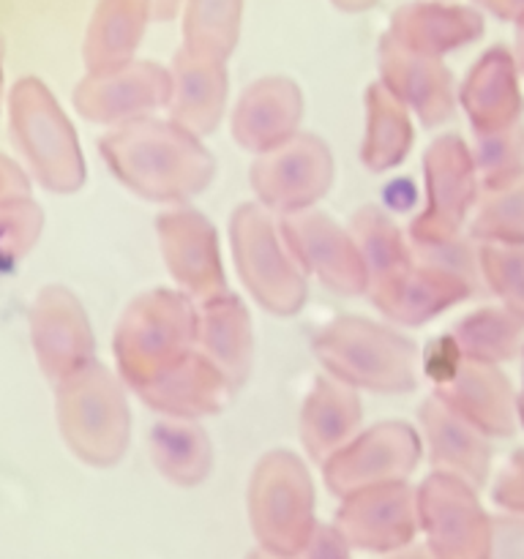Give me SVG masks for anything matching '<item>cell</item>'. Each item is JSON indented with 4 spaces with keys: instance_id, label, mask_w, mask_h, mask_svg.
Here are the masks:
<instances>
[{
    "instance_id": "484cf974",
    "label": "cell",
    "mask_w": 524,
    "mask_h": 559,
    "mask_svg": "<svg viewBox=\"0 0 524 559\" xmlns=\"http://www.w3.org/2000/svg\"><path fill=\"white\" fill-rule=\"evenodd\" d=\"M484 33V16L464 5L407 3L391 16L385 36L409 52L442 58L445 52L475 41Z\"/></svg>"
},
{
    "instance_id": "ffe728a7",
    "label": "cell",
    "mask_w": 524,
    "mask_h": 559,
    "mask_svg": "<svg viewBox=\"0 0 524 559\" xmlns=\"http://www.w3.org/2000/svg\"><path fill=\"white\" fill-rule=\"evenodd\" d=\"M136 396L153 409L172 420H200L207 415H218L233 402L235 388L227 377L207 364L200 353H191L162 377L147 385L136 388Z\"/></svg>"
},
{
    "instance_id": "d4e9b609",
    "label": "cell",
    "mask_w": 524,
    "mask_h": 559,
    "mask_svg": "<svg viewBox=\"0 0 524 559\" xmlns=\"http://www.w3.org/2000/svg\"><path fill=\"white\" fill-rule=\"evenodd\" d=\"M420 429L429 442L434 473L453 475L464 484L484 486L491 464V448L478 429L458 418L440 399L429 396L420 404Z\"/></svg>"
},
{
    "instance_id": "4dcf8cb0",
    "label": "cell",
    "mask_w": 524,
    "mask_h": 559,
    "mask_svg": "<svg viewBox=\"0 0 524 559\" xmlns=\"http://www.w3.org/2000/svg\"><path fill=\"white\" fill-rule=\"evenodd\" d=\"M349 235H353L366 267V295L377 293L413 267V246L404 243L396 224L380 207L366 205L355 211L353 222H349Z\"/></svg>"
},
{
    "instance_id": "e0dca14e",
    "label": "cell",
    "mask_w": 524,
    "mask_h": 559,
    "mask_svg": "<svg viewBox=\"0 0 524 559\" xmlns=\"http://www.w3.org/2000/svg\"><path fill=\"white\" fill-rule=\"evenodd\" d=\"M31 333L38 366L58 385L93 364L91 322L69 289L47 287L38 293Z\"/></svg>"
},
{
    "instance_id": "d6986e66",
    "label": "cell",
    "mask_w": 524,
    "mask_h": 559,
    "mask_svg": "<svg viewBox=\"0 0 524 559\" xmlns=\"http://www.w3.org/2000/svg\"><path fill=\"white\" fill-rule=\"evenodd\" d=\"M303 93L287 76H265L240 93L233 109V140L251 153H267L298 134Z\"/></svg>"
},
{
    "instance_id": "d590c367",
    "label": "cell",
    "mask_w": 524,
    "mask_h": 559,
    "mask_svg": "<svg viewBox=\"0 0 524 559\" xmlns=\"http://www.w3.org/2000/svg\"><path fill=\"white\" fill-rule=\"evenodd\" d=\"M478 267L502 309L524 320V243H480Z\"/></svg>"
},
{
    "instance_id": "277c9868",
    "label": "cell",
    "mask_w": 524,
    "mask_h": 559,
    "mask_svg": "<svg viewBox=\"0 0 524 559\" xmlns=\"http://www.w3.org/2000/svg\"><path fill=\"white\" fill-rule=\"evenodd\" d=\"M249 522L262 551L295 559L317 527L314 486L306 464L289 451H271L257 462L249 484Z\"/></svg>"
},
{
    "instance_id": "74e56055",
    "label": "cell",
    "mask_w": 524,
    "mask_h": 559,
    "mask_svg": "<svg viewBox=\"0 0 524 559\" xmlns=\"http://www.w3.org/2000/svg\"><path fill=\"white\" fill-rule=\"evenodd\" d=\"M491 497L508 513H524V448L508 459L495 489H491Z\"/></svg>"
},
{
    "instance_id": "30bf717a",
    "label": "cell",
    "mask_w": 524,
    "mask_h": 559,
    "mask_svg": "<svg viewBox=\"0 0 524 559\" xmlns=\"http://www.w3.org/2000/svg\"><path fill=\"white\" fill-rule=\"evenodd\" d=\"M333 183L331 147L314 134H295L251 164V189L271 213L309 211Z\"/></svg>"
},
{
    "instance_id": "4fadbf2b",
    "label": "cell",
    "mask_w": 524,
    "mask_h": 559,
    "mask_svg": "<svg viewBox=\"0 0 524 559\" xmlns=\"http://www.w3.org/2000/svg\"><path fill=\"white\" fill-rule=\"evenodd\" d=\"M278 233L306 273H314L338 295H366V267L349 229H342L322 211L278 216Z\"/></svg>"
},
{
    "instance_id": "ee69618b",
    "label": "cell",
    "mask_w": 524,
    "mask_h": 559,
    "mask_svg": "<svg viewBox=\"0 0 524 559\" xmlns=\"http://www.w3.org/2000/svg\"><path fill=\"white\" fill-rule=\"evenodd\" d=\"M388 559H437V557L431 555L429 546H407V549L396 551V555Z\"/></svg>"
},
{
    "instance_id": "cb8c5ba5",
    "label": "cell",
    "mask_w": 524,
    "mask_h": 559,
    "mask_svg": "<svg viewBox=\"0 0 524 559\" xmlns=\"http://www.w3.org/2000/svg\"><path fill=\"white\" fill-rule=\"evenodd\" d=\"M196 353L216 366L233 388H240L254 360V336L246 306L233 293L196 304Z\"/></svg>"
},
{
    "instance_id": "44dd1931",
    "label": "cell",
    "mask_w": 524,
    "mask_h": 559,
    "mask_svg": "<svg viewBox=\"0 0 524 559\" xmlns=\"http://www.w3.org/2000/svg\"><path fill=\"white\" fill-rule=\"evenodd\" d=\"M172 96H169V118L194 136H207L222 123L227 107V69L224 60L194 55L180 47L172 58Z\"/></svg>"
},
{
    "instance_id": "d6a6232c",
    "label": "cell",
    "mask_w": 524,
    "mask_h": 559,
    "mask_svg": "<svg viewBox=\"0 0 524 559\" xmlns=\"http://www.w3.org/2000/svg\"><path fill=\"white\" fill-rule=\"evenodd\" d=\"M243 0H186L183 47L194 55L227 60L240 36Z\"/></svg>"
},
{
    "instance_id": "ac0fdd59",
    "label": "cell",
    "mask_w": 524,
    "mask_h": 559,
    "mask_svg": "<svg viewBox=\"0 0 524 559\" xmlns=\"http://www.w3.org/2000/svg\"><path fill=\"white\" fill-rule=\"evenodd\" d=\"M380 74L382 85L409 109L418 115L426 129L445 123L456 107L451 71L440 58L409 52L398 47L393 38L380 41Z\"/></svg>"
},
{
    "instance_id": "b9f144b4",
    "label": "cell",
    "mask_w": 524,
    "mask_h": 559,
    "mask_svg": "<svg viewBox=\"0 0 524 559\" xmlns=\"http://www.w3.org/2000/svg\"><path fill=\"white\" fill-rule=\"evenodd\" d=\"M486 9L495 11L502 20H519L524 22V0H478Z\"/></svg>"
},
{
    "instance_id": "1f68e13d",
    "label": "cell",
    "mask_w": 524,
    "mask_h": 559,
    "mask_svg": "<svg viewBox=\"0 0 524 559\" xmlns=\"http://www.w3.org/2000/svg\"><path fill=\"white\" fill-rule=\"evenodd\" d=\"M522 336L524 320L502 306H486L464 317L445 338L462 358L497 366L522 349Z\"/></svg>"
},
{
    "instance_id": "60d3db41",
    "label": "cell",
    "mask_w": 524,
    "mask_h": 559,
    "mask_svg": "<svg viewBox=\"0 0 524 559\" xmlns=\"http://www.w3.org/2000/svg\"><path fill=\"white\" fill-rule=\"evenodd\" d=\"M27 178L14 162H9L5 156H0V202L9 200H22L27 197Z\"/></svg>"
},
{
    "instance_id": "8992f818",
    "label": "cell",
    "mask_w": 524,
    "mask_h": 559,
    "mask_svg": "<svg viewBox=\"0 0 524 559\" xmlns=\"http://www.w3.org/2000/svg\"><path fill=\"white\" fill-rule=\"evenodd\" d=\"M235 267L251 298L276 317H293L303 309L309 284L306 271L284 243L273 213L260 202H246L229 222Z\"/></svg>"
},
{
    "instance_id": "5bb4252c",
    "label": "cell",
    "mask_w": 524,
    "mask_h": 559,
    "mask_svg": "<svg viewBox=\"0 0 524 559\" xmlns=\"http://www.w3.org/2000/svg\"><path fill=\"white\" fill-rule=\"evenodd\" d=\"M172 74L151 60H131L115 71L87 74L74 91V107L91 123L126 126L167 107Z\"/></svg>"
},
{
    "instance_id": "603a6c76",
    "label": "cell",
    "mask_w": 524,
    "mask_h": 559,
    "mask_svg": "<svg viewBox=\"0 0 524 559\" xmlns=\"http://www.w3.org/2000/svg\"><path fill=\"white\" fill-rule=\"evenodd\" d=\"M458 102L473 123L475 136L497 134V131L519 126L524 107L511 52L491 47L467 74L458 91Z\"/></svg>"
},
{
    "instance_id": "9c48e42d",
    "label": "cell",
    "mask_w": 524,
    "mask_h": 559,
    "mask_svg": "<svg viewBox=\"0 0 524 559\" xmlns=\"http://www.w3.org/2000/svg\"><path fill=\"white\" fill-rule=\"evenodd\" d=\"M426 207L409 224V240L415 249L451 243L462 238V224L478 194L473 151L462 136H437L424 156Z\"/></svg>"
},
{
    "instance_id": "f35d334b",
    "label": "cell",
    "mask_w": 524,
    "mask_h": 559,
    "mask_svg": "<svg viewBox=\"0 0 524 559\" xmlns=\"http://www.w3.org/2000/svg\"><path fill=\"white\" fill-rule=\"evenodd\" d=\"M491 559H524V513L491 519Z\"/></svg>"
},
{
    "instance_id": "83f0119b",
    "label": "cell",
    "mask_w": 524,
    "mask_h": 559,
    "mask_svg": "<svg viewBox=\"0 0 524 559\" xmlns=\"http://www.w3.org/2000/svg\"><path fill=\"white\" fill-rule=\"evenodd\" d=\"M147 20H153V0H102L87 22L82 44L87 71L104 74L131 63Z\"/></svg>"
},
{
    "instance_id": "bcb514c9",
    "label": "cell",
    "mask_w": 524,
    "mask_h": 559,
    "mask_svg": "<svg viewBox=\"0 0 524 559\" xmlns=\"http://www.w3.org/2000/svg\"><path fill=\"white\" fill-rule=\"evenodd\" d=\"M519 63H522V71H524V22L522 27H519Z\"/></svg>"
},
{
    "instance_id": "681fc988",
    "label": "cell",
    "mask_w": 524,
    "mask_h": 559,
    "mask_svg": "<svg viewBox=\"0 0 524 559\" xmlns=\"http://www.w3.org/2000/svg\"><path fill=\"white\" fill-rule=\"evenodd\" d=\"M0 60H3V44H0ZM0 85H3V66H0Z\"/></svg>"
},
{
    "instance_id": "7dc6e473",
    "label": "cell",
    "mask_w": 524,
    "mask_h": 559,
    "mask_svg": "<svg viewBox=\"0 0 524 559\" xmlns=\"http://www.w3.org/2000/svg\"><path fill=\"white\" fill-rule=\"evenodd\" d=\"M516 413H519V420H522V426H524V385H522V393H519V399H516Z\"/></svg>"
},
{
    "instance_id": "7a4b0ae2",
    "label": "cell",
    "mask_w": 524,
    "mask_h": 559,
    "mask_svg": "<svg viewBox=\"0 0 524 559\" xmlns=\"http://www.w3.org/2000/svg\"><path fill=\"white\" fill-rule=\"evenodd\" d=\"M196 349V306L175 289H151L129 304L115 331V364L131 391Z\"/></svg>"
},
{
    "instance_id": "f1b7e54d",
    "label": "cell",
    "mask_w": 524,
    "mask_h": 559,
    "mask_svg": "<svg viewBox=\"0 0 524 559\" xmlns=\"http://www.w3.org/2000/svg\"><path fill=\"white\" fill-rule=\"evenodd\" d=\"M409 109L382 82L366 87V134L360 162L369 173H388L407 158L413 147Z\"/></svg>"
},
{
    "instance_id": "7402d4cb",
    "label": "cell",
    "mask_w": 524,
    "mask_h": 559,
    "mask_svg": "<svg viewBox=\"0 0 524 559\" xmlns=\"http://www.w3.org/2000/svg\"><path fill=\"white\" fill-rule=\"evenodd\" d=\"M473 293L475 287L467 278L415 260L409 271L371 293L369 300L396 325L418 328L456 306L458 300L469 298Z\"/></svg>"
},
{
    "instance_id": "f6af8a7d",
    "label": "cell",
    "mask_w": 524,
    "mask_h": 559,
    "mask_svg": "<svg viewBox=\"0 0 524 559\" xmlns=\"http://www.w3.org/2000/svg\"><path fill=\"white\" fill-rule=\"evenodd\" d=\"M331 3L342 11H366V9H371L377 0H331Z\"/></svg>"
},
{
    "instance_id": "9a60e30c",
    "label": "cell",
    "mask_w": 524,
    "mask_h": 559,
    "mask_svg": "<svg viewBox=\"0 0 524 559\" xmlns=\"http://www.w3.org/2000/svg\"><path fill=\"white\" fill-rule=\"evenodd\" d=\"M158 246L169 276L191 304H205L227 293L218 235L213 224L191 207H175L156 218Z\"/></svg>"
},
{
    "instance_id": "c3c4849f",
    "label": "cell",
    "mask_w": 524,
    "mask_h": 559,
    "mask_svg": "<svg viewBox=\"0 0 524 559\" xmlns=\"http://www.w3.org/2000/svg\"><path fill=\"white\" fill-rule=\"evenodd\" d=\"M246 559H282V557H273V555H267V551L257 549V551H251V555L246 557Z\"/></svg>"
},
{
    "instance_id": "ab89813d",
    "label": "cell",
    "mask_w": 524,
    "mask_h": 559,
    "mask_svg": "<svg viewBox=\"0 0 524 559\" xmlns=\"http://www.w3.org/2000/svg\"><path fill=\"white\" fill-rule=\"evenodd\" d=\"M353 546L347 544L342 533H338L336 524H317L314 533H311L309 544L295 559H353L349 557Z\"/></svg>"
},
{
    "instance_id": "4316f807",
    "label": "cell",
    "mask_w": 524,
    "mask_h": 559,
    "mask_svg": "<svg viewBox=\"0 0 524 559\" xmlns=\"http://www.w3.org/2000/svg\"><path fill=\"white\" fill-rule=\"evenodd\" d=\"M364 409L355 388L320 377L300 413V442L311 462L325 464L358 437Z\"/></svg>"
},
{
    "instance_id": "7bdbcfd3",
    "label": "cell",
    "mask_w": 524,
    "mask_h": 559,
    "mask_svg": "<svg viewBox=\"0 0 524 559\" xmlns=\"http://www.w3.org/2000/svg\"><path fill=\"white\" fill-rule=\"evenodd\" d=\"M180 0H153V20L167 22L172 20L175 11H178Z\"/></svg>"
},
{
    "instance_id": "6da1fadb",
    "label": "cell",
    "mask_w": 524,
    "mask_h": 559,
    "mask_svg": "<svg viewBox=\"0 0 524 559\" xmlns=\"http://www.w3.org/2000/svg\"><path fill=\"white\" fill-rule=\"evenodd\" d=\"M98 151L126 189L151 202H189L216 175V162L200 136L172 120H131L109 131Z\"/></svg>"
},
{
    "instance_id": "3957f363",
    "label": "cell",
    "mask_w": 524,
    "mask_h": 559,
    "mask_svg": "<svg viewBox=\"0 0 524 559\" xmlns=\"http://www.w3.org/2000/svg\"><path fill=\"white\" fill-rule=\"evenodd\" d=\"M314 355L327 377L371 393H409L418 385L413 342L360 317H338L314 336Z\"/></svg>"
},
{
    "instance_id": "ba28073f",
    "label": "cell",
    "mask_w": 524,
    "mask_h": 559,
    "mask_svg": "<svg viewBox=\"0 0 524 559\" xmlns=\"http://www.w3.org/2000/svg\"><path fill=\"white\" fill-rule=\"evenodd\" d=\"M426 374L434 382V399L484 437H511L516 431V396L497 366L462 358L448 338H440L431 344Z\"/></svg>"
},
{
    "instance_id": "f546056e",
    "label": "cell",
    "mask_w": 524,
    "mask_h": 559,
    "mask_svg": "<svg viewBox=\"0 0 524 559\" xmlns=\"http://www.w3.org/2000/svg\"><path fill=\"white\" fill-rule=\"evenodd\" d=\"M151 462L175 486H200L213 469V445L194 420H162L151 429Z\"/></svg>"
},
{
    "instance_id": "836d02e7",
    "label": "cell",
    "mask_w": 524,
    "mask_h": 559,
    "mask_svg": "<svg viewBox=\"0 0 524 559\" xmlns=\"http://www.w3.org/2000/svg\"><path fill=\"white\" fill-rule=\"evenodd\" d=\"M478 243H524V173L495 191H484L469 227Z\"/></svg>"
},
{
    "instance_id": "2e32d148",
    "label": "cell",
    "mask_w": 524,
    "mask_h": 559,
    "mask_svg": "<svg viewBox=\"0 0 524 559\" xmlns=\"http://www.w3.org/2000/svg\"><path fill=\"white\" fill-rule=\"evenodd\" d=\"M336 527L353 549L377 555L407 549L420 530L418 491L409 484H388L344 497Z\"/></svg>"
},
{
    "instance_id": "e575fe53",
    "label": "cell",
    "mask_w": 524,
    "mask_h": 559,
    "mask_svg": "<svg viewBox=\"0 0 524 559\" xmlns=\"http://www.w3.org/2000/svg\"><path fill=\"white\" fill-rule=\"evenodd\" d=\"M475 173L484 191H495L516 180L524 173V126L475 136Z\"/></svg>"
},
{
    "instance_id": "52a82bcc",
    "label": "cell",
    "mask_w": 524,
    "mask_h": 559,
    "mask_svg": "<svg viewBox=\"0 0 524 559\" xmlns=\"http://www.w3.org/2000/svg\"><path fill=\"white\" fill-rule=\"evenodd\" d=\"M11 136L44 189L71 194L85 183V162L74 129L52 93L33 76L20 80L11 91Z\"/></svg>"
},
{
    "instance_id": "8fae6325",
    "label": "cell",
    "mask_w": 524,
    "mask_h": 559,
    "mask_svg": "<svg viewBox=\"0 0 524 559\" xmlns=\"http://www.w3.org/2000/svg\"><path fill=\"white\" fill-rule=\"evenodd\" d=\"M418 516L437 559H491V519L462 478L431 473L418 486Z\"/></svg>"
},
{
    "instance_id": "5b68a950",
    "label": "cell",
    "mask_w": 524,
    "mask_h": 559,
    "mask_svg": "<svg viewBox=\"0 0 524 559\" xmlns=\"http://www.w3.org/2000/svg\"><path fill=\"white\" fill-rule=\"evenodd\" d=\"M58 424L71 451L93 467H112L129 448L131 413L126 393L102 364L85 366L60 382Z\"/></svg>"
},
{
    "instance_id": "7c38bea8",
    "label": "cell",
    "mask_w": 524,
    "mask_h": 559,
    "mask_svg": "<svg viewBox=\"0 0 524 559\" xmlns=\"http://www.w3.org/2000/svg\"><path fill=\"white\" fill-rule=\"evenodd\" d=\"M420 462V440L413 426L385 420L360 431L347 448L322 464L325 486L336 497L358 495L388 484H407Z\"/></svg>"
},
{
    "instance_id": "8d00e7d4",
    "label": "cell",
    "mask_w": 524,
    "mask_h": 559,
    "mask_svg": "<svg viewBox=\"0 0 524 559\" xmlns=\"http://www.w3.org/2000/svg\"><path fill=\"white\" fill-rule=\"evenodd\" d=\"M44 229V213L33 200L0 202V273L14 267L36 246Z\"/></svg>"
}]
</instances>
